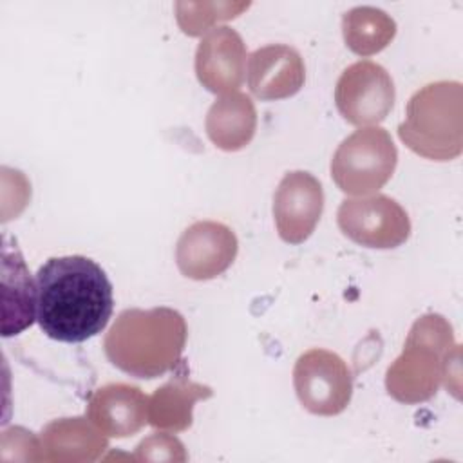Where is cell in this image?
Wrapping results in <instances>:
<instances>
[{
	"label": "cell",
	"instance_id": "obj_1",
	"mask_svg": "<svg viewBox=\"0 0 463 463\" xmlns=\"http://www.w3.org/2000/svg\"><path fill=\"white\" fill-rule=\"evenodd\" d=\"M36 320L52 340L80 344L105 329L114 297L103 268L83 255L51 257L36 279Z\"/></svg>",
	"mask_w": 463,
	"mask_h": 463
},
{
	"label": "cell",
	"instance_id": "obj_2",
	"mask_svg": "<svg viewBox=\"0 0 463 463\" xmlns=\"http://www.w3.org/2000/svg\"><path fill=\"white\" fill-rule=\"evenodd\" d=\"M188 327L172 307L123 309L105 335L109 362L134 378H157L183 360Z\"/></svg>",
	"mask_w": 463,
	"mask_h": 463
},
{
	"label": "cell",
	"instance_id": "obj_3",
	"mask_svg": "<svg viewBox=\"0 0 463 463\" xmlns=\"http://www.w3.org/2000/svg\"><path fill=\"white\" fill-rule=\"evenodd\" d=\"M459 81H436L416 90L398 127L400 139L418 156L449 161L461 154L463 107Z\"/></svg>",
	"mask_w": 463,
	"mask_h": 463
},
{
	"label": "cell",
	"instance_id": "obj_4",
	"mask_svg": "<svg viewBox=\"0 0 463 463\" xmlns=\"http://www.w3.org/2000/svg\"><path fill=\"white\" fill-rule=\"evenodd\" d=\"M450 326L439 315H427L414 322L403 353L387 369V392L403 403L429 400L447 373Z\"/></svg>",
	"mask_w": 463,
	"mask_h": 463
},
{
	"label": "cell",
	"instance_id": "obj_5",
	"mask_svg": "<svg viewBox=\"0 0 463 463\" xmlns=\"http://www.w3.org/2000/svg\"><path fill=\"white\" fill-rule=\"evenodd\" d=\"M398 150L382 127H360L347 136L331 159V177L349 195L378 192L394 174Z\"/></svg>",
	"mask_w": 463,
	"mask_h": 463
},
{
	"label": "cell",
	"instance_id": "obj_6",
	"mask_svg": "<svg viewBox=\"0 0 463 463\" xmlns=\"http://www.w3.org/2000/svg\"><path fill=\"white\" fill-rule=\"evenodd\" d=\"M293 385L300 405L317 416H336L351 402L353 374L333 351L309 349L293 367Z\"/></svg>",
	"mask_w": 463,
	"mask_h": 463
},
{
	"label": "cell",
	"instance_id": "obj_7",
	"mask_svg": "<svg viewBox=\"0 0 463 463\" xmlns=\"http://www.w3.org/2000/svg\"><path fill=\"white\" fill-rule=\"evenodd\" d=\"M336 222L347 239L365 248H398L411 235L407 212L383 194L344 199L336 212Z\"/></svg>",
	"mask_w": 463,
	"mask_h": 463
},
{
	"label": "cell",
	"instance_id": "obj_8",
	"mask_svg": "<svg viewBox=\"0 0 463 463\" xmlns=\"http://www.w3.org/2000/svg\"><path fill=\"white\" fill-rule=\"evenodd\" d=\"M396 98L391 74L373 60L351 63L338 78L335 103L342 118L356 127H374L392 110Z\"/></svg>",
	"mask_w": 463,
	"mask_h": 463
},
{
	"label": "cell",
	"instance_id": "obj_9",
	"mask_svg": "<svg viewBox=\"0 0 463 463\" xmlns=\"http://www.w3.org/2000/svg\"><path fill=\"white\" fill-rule=\"evenodd\" d=\"M239 250L232 228L217 221H197L177 239L175 264L186 279L210 280L224 273Z\"/></svg>",
	"mask_w": 463,
	"mask_h": 463
},
{
	"label": "cell",
	"instance_id": "obj_10",
	"mask_svg": "<svg viewBox=\"0 0 463 463\" xmlns=\"http://www.w3.org/2000/svg\"><path fill=\"white\" fill-rule=\"evenodd\" d=\"M324 210L320 181L304 170L286 172L273 194V219L279 237L300 244L315 232Z\"/></svg>",
	"mask_w": 463,
	"mask_h": 463
},
{
	"label": "cell",
	"instance_id": "obj_11",
	"mask_svg": "<svg viewBox=\"0 0 463 463\" xmlns=\"http://www.w3.org/2000/svg\"><path fill=\"white\" fill-rule=\"evenodd\" d=\"M246 72V45L241 34L226 25L212 27L197 45L195 74L210 92H235Z\"/></svg>",
	"mask_w": 463,
	"mask_h": 463
},
{
	"label": "cell",
	"instance_id": "obj_12",
	"mask_svg": "<svg viewBox=\"0 0 463 463\" xmlns=\"http://www.w3.org/2000/svg\"><path fill=\"white\" fill-rule=\"evenodd\" d=\"M246 80L251 94L262 101L291 98L304 87V60L286 43L259 47L248 56Z\"/></svg>",
	"mask_w": 463,
	"mask_h": 463
},
{
	"label": "cell",
	"instance_id": "obj_13",
	"mask_svg": "<svg viewBox=\"0 0 463 463\" xmlns=\"http://www.w3.org/2000/svg\"><path fill=\"white\" fill-rule=\"evenodd\" d=\"M87 420L105 436H134L148 421V396L130 383H107L92 392Z\"/></svg>",
	"mask_w": 463,
	"mask_h": 463
},
{
	"label": "cell",
	"instance_id": "obj_14",
	"mask_svg": "<svg viewBox=\"0 0 463 463\" xmlns=\"http://www.w3.org/2000/svg\"><path fill=\"white\" fill-rule=\"evenodd\" d=\"M204 127L217 148L226 152L244 148L257 128V112L251 98L237 90L222 94L208 109Z\"/></svg>",
	"mask_w": 463,
	"mask_h": 463
},
{
	"label": "cell",
	"instance_id": "obj_15",
	"mask_svg": "<svg viewBox=\"0 0 463 463\" xmlns=\"http://www.w3.org/2000/svg\"><path fill=\"white\" fill-rule=\"evenodd\" d=\"M184 360L177 373L148 398V423L156 429L172 432L184 430L192 425V409L197 400H206L213 392L208 385L186 378Z\"/></svg>",
	"mask_w": 463,
	"mask_h": 463
},
{
	"label": "cell",
	"instance_id": "obj_16",
	"mask_svg": "<svg viewBox=\"0 0 463 463\" xmlns=\"http://www.w3.org/2000/svg\"><path fill=\"white\" fill-rule=\"evenodd\" d=\"M40 445L49 450L45 459H72V449L74 459H96L107 439L83 418H63L43 429Z\"/></svg>",
	"mask_w": 463,
	"mask_h": 463
},
{
	"label": "cell",
	"instance_id": "obj_17",
	"mask_svg": "<svg viewBox=\"0 0 463 463\" xmlns=\"http://www.w3.org/2000/svg\"><path fill=\"white\" fill-rule=\"evenodd\" d=\"M342 33L345 45L353 52L371 56L389 45L396 34V24L385 11L360 5L344 14Z\"/></svg>",
	"mask_w": 463,
	"mask_h": 463
}]
</instances>
